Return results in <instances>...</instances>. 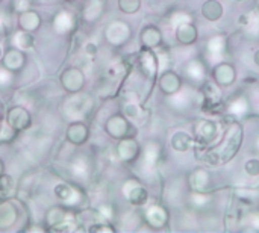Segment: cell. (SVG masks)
I'll list each match as a JSON object with an SVG mask.
<instances>
[{
	"label": "cell",
	"instance_id": "cell-7",
	"mask_svg": "<svg viewBox=\"0 0 259 233\" xmlns=\"http://www.w3.org/2000/svg\"><path fill=\"white\" fill-rule=\"evenodd\" d=\"M138 62H140V68L144 76H147L149 79H153L156 76V73L159 70V64H158V56L153 53V49L144 47L140 53Z\"/></svg>",
	"mask_w": 259,
	"mask_h": 233
},
{
	"label": "cell",
	"instance_id": "cell-2",
	"mask_svg": "<svg viewBox=\"0 0 259 233\" xmlns=\"http://www.w3.org/2000/svg\"><path fill=\"white\" fill-rule=\"evenodd\" d=\"M90 108H91V100L88 96H73L71 99H67L64 105L65 115L73 120L82 118Z\"/></svg>",
	"mask_w": 259,
	"mask_h": 233
},
{
	"label": "cell",
	"instance_id": "cell-3",
	"mask_svg": "<svg viewBox=\"0 0 259 233\" xmlns=\"http://www.w3.org/2000/svg\"><path fill=\"white\" fill-rule=\"evenodd\" d=\"M105 35H106L108 42H111L112 45H121V44H124L129 39V36H131V27H129L127 23L120 21V20H115L111 24H108Z\"/></svg>",
	"mask_w": 259,
	"mask_h": 233
},
{
	"label": "cell",
	"instance_id": "cell-49",
	"mask_svg": "<svg viewBox=\"0 0 259 233\" xmlns=\"http://www.w3.org/2000/svg\"><path fill=\"white\" fill-rule=\"evenodd\" d=\"M0 58H2V47H0Z\"/></svg>",
	"mask_w": 259,
	"mask_h": 233
},
{
	"label": "cell",
	"instance_id": "cell-50",
	"mask_svg": "<svg viewBox=\"0 0 259 233\" xmlns=\"http://www.w3.org/2000/svg\"><path fill=\"white\" fill-rule=\"evenodd\" d=\"M68 2H73V0H68Z\"/></svg>",
	"mask_w": 259,
	"mask_h": 233
},
{
	"label": "cell",
	"instance_id": "cell-23",
	"mask_svg": "<svg viewBox=\"0 0 259 233\" xmlns=\"http://www.w3.org/2000/svg\"><path fill=\"white\" fill-rule=\"evenodd\" d=\"M18 24H20L21 30L30 32V30H35V29L39 27L41 18H39V15H38L36 12H33V11H23V12L20 14V18H18Z\"/></svg>",
	"mask_w": 259,
	"mask_h": 233
},
{
	"label": "cell",
	"instance_id": "cell-18",
	"mask_svg": "<svg viewBox=\"0 0 259 233\" xmlns=\"http://www.w3.org/2000/svg\"><path fill=\"white\" fill-rule=\"evenodd\" d=\"M141 42L147 49H155L162 42V33L156 26H146L141 32Z\"/></svg>",
	"mask_w": 259,
	"mask_h": 233
},
{
	"label": "cell",
	"instance_id": "cell-48",
	"mask_svg": "<svg viewBox=\"0 0 259 233\" xmlns=\"http://www.w3.org/2000/svg\"><path fill=\"white\" fill-rule=\"evenodd\" d=\"M256 149L259 150V135H258V138H256Z\"/></svg>",
	"mask_w": 259,
	"mask_h": 233
},
{
	"label": "cell",
	"instance_id": "cell-34",
	"mask_svg": "<svg viewBox=\"0 0 259 233\" xmlns=\"http://www.w3.org/2000/svg\"><path fill=\"white\" fill-rule=\"evenodd\" d=\"M12 190H14L12 177L8 174H0V196H3V197L11 196Z\"/></svg>",
	"mask_w": 259,
	"mask_h": 233
},
{
	"label": "cell",
	"instance_id": "cell-33",
	"mask_svg": "<svg viewBox=\"0 0 259 233\" xmlns=\"http://www.w3.org/2000/svg\"><path fill=\"white\" fill-rule=\"evenodd\" d=\"M211 202H212V197H211L209 194L197 193V191H193V194H191V203H193V206L197 208V209L206 208Z\"/></svg>",
	"mask_w": 259,
	"mask_h": 233
},
{
	"label": "cell",
	"instance_id": "cell-43",
	"mask_svg": "<svg viewBox=\"0 0 259 233\" xmlns=\"http://www.w3.org/2000/svg\"><path fill=\"white\" fill-rule=\"evenodd\" d=\"M30 6V0H14V8L20 12L27 11Z\"/></svg>",
	"mask_w": 259,
	"mask_h": 233
},
{
	"label": "cell",
	"instance_id": "cell-38",
	"mask_svg": "<svg viewBox=\"0 0 259 233\" xmlns=\"http://www.w3.org/2000/svg\"><path fill=\"white\" fill-rule=\"evenodd\" d=\"M14 129L6 123V124H0V141H11L14 138Z\"/></svg>",
	"mask_w": 259,
	"mask_h": 233
},
{
	"label": "cell",
	"instance_id": "cell-41",
	"mask_svg": "<svg viewBox=\"0 0 259 233\" xmlns=\"http://www.w3.org/2000/svg\"><path fill=\"white\" fill-rule=\"evenodd\" d=\"M97 212H99V215L105 220V221H108V220H111L112 218V208L111 206H108V205H102L99 209H97Z\"/></svg>",
	"mask_w": 259,
	"mask_h": 233
},
{
	"label": "cell",
	"instance_id": "cell-12",
	"mask_svg": "<svg viewBox=\"0 0 259 233\" xmlns=\"http://www.w3.org/2000/svg\"><path fill=\"white\" fill-rule=\"evenodd\" d=\"M106 132L117 139H121L124 136H129L131 132V124L127 123V120L121 115H114L108 120L106 123Z\"/></svg>",
	"mask_w": 259,
	"mask_h": 233
},
{
	"label": "cell",
	"instance_id": "cell-15",
	"mask_svg": "<svg viewBox=\"0 0 259 233\" xmlns=\"http://www.w3.org/2000/svg\"><path fill=\"white\" fill-rule=\"evenodd\" d=\"M159 156H161V146L155 141H149L143 150V168L146 171H152L158 161H159Z\"/></svg>",
	"mask_w": 259,
	"mask_h": 233
},
{
	"label": "cell",
	"instance_id": "cell-47",
	"mask_svg": "<svg viewBox=\"0 0 259 233\" xmlns=\"http://www.w3.org/2000/svg\"><path fill=\"white\" fill-rule=\"evenodd\" d=\"M0 174H3V164H2V161H0Z\"/></svg>",
	"mask_w": 259,
	"mask_h": 233
},
{
	"label": "cell",
	"instance_id": "cell-8",
	"mask_svg": "<svg viewBox=\"0 0 259 233\" xmlns=\"http://www.w3.org/2000/svg\"><path fill=\"white\" fill-rule=\"evenodd\" d=\"M61 83L62 86L70 91V92H79L85 83V76L79 68H68L62 73L61 76Z\"/></svg>",
	"mask_w": 259,
	"mask_h": 233
},
{
	"label": "cell",
	"instance_id": "cell-30",
	"mask_svg": "<svg viewBox=\"0 0 259 233\" xmlns=\"http://www.w3.org/2000/svg\"><path fill=\"white\" fill-rule=\"evenodd\" d=\"M228 112L235 117H243L249 112V102L246 97H235L228 103Z\"/></svg>",
	"mask_w": 259,
	"mask_h": 233
},
{
	"label": "cell",
	"instance_id": "cell-6",
	"mask_svg": "<svg viewBox=\"0 0 259 233\" xmlns=\"http://www.w3.org/2000/svg\"><path fill=\"white\" fill-rule=\"evenodd\" d=\"M124 197L135 206H143L149 200V193L137 180H127L123 187Z\"/></svg>",
	"mask_w": 259,
	"mask_h": 233
},
{
	"label": "cell",
	"instance_id": "cell-29",
	"mask_svg": "<svg viewBox=\"0 0 259 233\" xmlns=\"http://www.w3.org/2000/svg\"><path fill=\"white\" fill-rule=\"evenodd\" d=\"M103 12V0H88L83 6V18L87 21H94Z\"/></svg>",
	"mask_w": 259,
	"mask_h": 233
},
{
	"label": "cell",
	"instance_id": "cell-11",
	"mask_svg": "<svg viewBox=\"0 0 259 233\" xmlns=\"http://www.w3.org/2000/svg\"><path fill=\"white\" fill-rule=\"evenodd\" d=\"M8 124L14 129V130H23L26 127H29L30 124V115L29 112L21 108V106H14L12 109H9L8 117H6Z\"/></svg>",
	"mask_w": 259,
	"mask_h": 233
},
{
	"label": "cell",
	"instance_id": "cell-5",
	"mask_svg": "<svg viewBox=\"0 0 259 233\" xmlns=\"http://www.w3.org/2000/svg\"><path fill=\"white\" fill-rule=\"evenodd\" d=\"M194 141L202 146H209L217 138V124L208 120H200L194 127Z\"/></svg>",
	"mask_w": 259,
	"mask_h": 233
},
{
	"label": "cell",
	"instance_id": "cell-28",
	"mask_svg": "<svg viewBox=\"0 0 259 233\" xmlns=\"http://www.w3.org/2000/svg\"><path fill=\"white\" fill-rule=\"evenodd\" d=\"M70 170H71V174H73L76 179L82 180V179L88 177V174H90V164H88L87 158L77 156V158L71 162Z\"/></svg>",
	"mask_w": 259,
	"mask_h": 233
},
{
	"label": "cell",
	"instance_id": "cell-40",
	"mask_svg": "<svg viewBox=\"0 0 259 233\" xmlns=\"http://www.w3.org/2000/svg\"><path fill=\"white\" fill-rule=\"evenodd\" d=\"M124 114H126L127 117H131V118H137V117L140 115V108H138V105H137V103H127V105L124 106Z\"/></svg>",
	"mask_w": 259,
	"mask_h": 233
},
{
	"label": "cell",
	"instance_id": "cell-25",
	"mask_svg": "<svg viewBox=\"0 0 259 233\" xmlns=\"http://www.w3.org/2000/svg\"><path fill=\"white\" fill-rule=\"evenodd\" d=\"M53 26L58 33H67L74 27V17L70 12H59L55 17Z\"/></svg>",
	"mask_w": 259,
	"mask_h": 233
},
{
	"label": "cell",
	"instance_id": "cell-13",
	"mask_svg": "<svg viewBox=\"0 0 259 233\" xmlns=\"http://www.w3.org/2000/svg\"><path fill=\"white\" fill-rule=\"evenodd\" d=\"M146 221L153 229H162L168 223V212L162 206L153 205L146 211Z\"/></svg>",
	"mask_w": 259,
	"mask_h": 233
},
{
	"label": "cell",
	"instance_id": "cell-26",
	"mask_svg": "<svg viewBox=\"0 0 259 233\" xmlns=\"http://www.w3.org/2000/svg\"><path fill=\"white\" fill-rule=\"evenodd\" d=\"M3 64H5V67H6L8 70L17 71V70H20V68L23 67V64H24V56H23V53L20 52V49H18V50H17V49H11V50L5 55Z\"/></svg>",
	"mask_w": 259,
	"mask_h": 233
},
{
	"label": "cell",
	"instance_id": "cell-16",
	"mask_svg": "<svg viewBox=\"0 0 259 233\" xmlns=\"http://www.w3.org/2000/svg\"><path fill=\"white\" fill-rule=\"evenodd\" d=\"M209 183H211V174L203 168H197L188 176V185L191 191L205 193L209 188Z\"/></svg>",
	"mask_w": 259,
	"mask_h": 233
},
{
	"label": "cell",
	"instance_id": "cell-4",
	"mask_svg": "<svg viewBox=\"0 0 259 233\" xmlns=\"http://www.w3.org/2000/svg\"><path fill=\"white\" fill-rule=\"evenodd\" d=\"M212 79L219 86H231L237 79V70L229 62H219L212 70Z\"/></svg>",
	"mask_w": 259,
	"mask_h": 233
},
{
	"label": "cell",
	"instance_id": "cell-39",
	"mask_svg": "<svg viewBox=\"0 0 259 233\" xmlns=\"http://www.w3.org/2000/svg\"><path fill=\"white\" fill-rule=\"evenodd\" d=\"M11 82H12V74H11V71H9L6 67L0 68V88L9 86Z\"/></svg>",
	"mask_w": 259,
	"mask_h": 233
},
{
	"label": "cell",
	"instance_id": "cell-21",
	"mask_svg": "<svg viewBox=\"0 0 259 233\" xmlns=\"http://www.w3.org/2000/svg\"><path fill=\"white\" fill-rule=\"evenodd\" d=\"M185 74L193 82H202L206 76V67L200 59H193L185 67Z\"/></svg>",
	"mask_w": 259,
	"mask_h": 233
},
{
	"label": "cell",
	"instance_id": "cell-46",
	"mask_svg": "<svg viewBox=\"0 0 259 233\" xmlns=\"http://www.w3.org/2000/svg\"><path fill=\"white\" fill-rule=\"evenodd\" d=\"M253 61H255V64L259 67V49L253 53Z\"/></svg>",
	"mask_w": 259,
	"mask_h": 233
},
{
	"label": "cell",
	"instance_id": "cell-9",
	"mask_svg": "<svg viewBox=\"0 0 259 233\" xmlns=\"http://www.w3.org/2000/svg\"><path fill=\"white\" fill-rule=\"evenodd\" d=\"M55 194L61 200V203L65 205V206H68V208L77 206L80 203V200H82L80 193L74 187H71L68 183H59V185H56L55 187Z\"/></svg>",
	"mask_w": 259,
	"mask_h": 233
},
{
	"label": "cell",
	"instance_id": "cell-35",
	"mask_svg": "<svg viewBox=\"0 0 259 233\" xmlns=\"http://www.w3.org/2000/svg\"><path fill=\"white\" fill-rule=\"evenodd\" d=\"M118 6L124 14H135L141 6V0H118Z\"/></svg>",
	"mask_w": 259,
	"mask_h": 233
},
{
	"label": "cell",
	"instance_id": "cell-36",
	"mask_svg": "<svg viewBox=\"0 0 259 233\" xmlns=\"http://www.w3.org/2000/svg\"><path fill=\"white\" fill-rule=\"evenodd\" d=\"M190 21H193V18H191V15L190 14H187V12H175L173 15H171V18H170V23H171V26L176 29L178 26H181V24H184V23H190Z\"/></svg>",
	"mask_w": 259,
	"mask_h": 233
},
{
	"label": "cell",
	"instance_id": "cell-20",
	"mask_svg": "<svg viewBox=\"0 0 259 233\" xmlns=\"http://www.w3.org/2000/svg\"><path fill=\"white\" fill-rule=\"evenodd\" d=\"M67 138L70 143L80 146L88 139V127L83 123H73L67 130Z\"/></svg>",
	"mask_w": 259,
	"mask_h": 233
},
{
	"label": "cell",
	"instance_id": "cell-44",
	"mask_svg": "<svg viewBox=\"0 0 259 233\" xmlns=\"http://www.w3.org/2000/svg\"><path fill=\"white\" fill-rule=\"evenodd\" d=\"M90 232H114V227H111L109 224H96L90 227Z\"/></svg>",
	"mask_w": 259,
	"mask_h": 233
},
{
	"label": "cell",
	"instance_id": "cell-14",
	"mask_svg": "<svg viewBox=\"0 0 259 233\" xmlns=\"http://www.w3.org/2000/svg\"><path fill=\"white\" fill-rule=\"evenodd\" d=\"M159 88L165 96H173L182 88V80L175 71H164L159 77Z\"/></svg>",
	"mask_w": 259,
	"mask_h": 233
},
{
	"label": "cell",
	"instance_id": "cell-37",
	"mask_svg": "<svg viewBox=\"0 0 259 233\" xmlns=\"http://www.w3.org/2000/svg\"><path fill=\"white\" fill-rule=\"evenodd\" d=\"M244 171L247 176H252V177L259 176V159H249L244 164Z\"/></svg>",
	"mask_w": 259,
	"mask_h": 233
},
{
	"label": "cell",
	"instance_id": "cell-19",
	"mask_svg": "<svg viewBox=\"0 0 259 233\" xmlns=\"http://www.w3.org/2000/svg\"><path fill=\"white\" fill-rule=\"evenodd\" d=\"M225 8L219 0H206L202 5V15L208 21H217L223 17Z\"/></svg>",
	"mask_w": 259,
	"mask_h": 233
},
{
	"label": "cell",
	"instance_id": "cell-1",
	"mask_svg": "<svg viewBox=\"0 0 259 233\" xmlns=\"http://www.w3.org/2000/svg\"><path fill=\"white\" fill-rule=\"evenodd\" d=\"M241 143H243V129L238 123H232L228 127L222 144L208 152L206 162L211 165H220L229 162L238 153Z\"/></svg>",
	"mask_w": 259,
	"mask_h": 233
},
{
	"label": "cell",
	"instance_id": "cell-17",
	"mask_svg": "<svg viewBox=\"0 0 259 233\" xmlns=\"http://www.w3.org/2000/svg\"><path fill=\"white\" fill-rule=\"evenodd\" d=\"M176 39L184 44V45H191L197 41L199 38V32H197V27L193 24V21L190 23H184L181 26H178L176 29Z\"/></svg>",
	"mask_w": 259,
	"mask_h": 233
},
{
	"label": "cell",
	"instance_id": "cell-42",
	"mask_svg": "<svg viewBox=\"0 0 259 233\" xmlns=\"http://www.w3.org/2000/svg\"><path fill=\"white\" fill-rule=\"evenodd\" d=\"M247 223L252 226V227H255L256 230H259V212H250L249 215H247Z\"/></svg>",
	"mask_w": 259,
	"mask_h": 233
},
{
	"label": "cell",
	"instance_id": "cell-51",
	"mask_svg": "<svg viewBox=\"0 0 259 233\" xmlns=\"http://www.w3.org/2000/svg\"><path fill=\"white\" fill-rule=\"evenodd\" d=\"M0 120H2V117H0Z\"/></svg>",
	"mask_w": 259,
	"mask_h": 233
},
{
	"label": "cell",
	"instance_id": "cell-22",
	"mask_svg": "<svg viewBox=\"0 0 259 233\" xmlns=\"http://www.w3.org/2000/svg\"><path fill=\"white\" fill-rule=\"evenodd\" d=\"M194 146V138L191 135H188L187 132H176L173 136H171V147L176 150V152H188L191 150Z\"/></svg>",
	"mask_w": 259,
	"mask_h": 233
},
{
	"label": "cell",
	"instance_id": "cell-10",
	"mask_svg": "<svg viewBox=\"0 0 259 233\" xmlns=\"http://www.w3.org/2000/svg\"><path fill=\"white\" fill-rule=\"evenodd\" d=\"M117 155L123 162H132L140 155V146L132 136H124L117 146Z\"/></svg>",
	"mask_w": 259,
	"mask_h": 233
},
{
	"label": "cell",
	"instance_id": "cell-45",
	"mask_svg": "<svg viewBox=\"0 0 259 233\" xmlns=\"http://www.w3.org/2000/svg\"><path fill=\"white\" fill-rule=\"evenodd\" d=\"M87 50H88L87 53H90V55H94V50H96V47H94L93 44H88V45H87Z\"/></svg>",
	"mask_w": 259,
	"mask_h": 233
},
{
	"label": "cell",
	"instance_id": "cell-31",
	"mask_svg": "<svg viewBox=\"0 0 259 233\" xmlns=\"http://www.w3.org/2000/svg\"><path fill=\"white\" fill-rule=\"evenodd\" d=\"M68 218H71L70 212H67L62 208H53L47 214V223L50 224V229L58 226V224H61V223H64V221H67Z\"/></svg>",
	"mask_w": 259,
	"mask_h": 233
},
{
	"label": "cell",
	"instance_id": "cell-24",
	"mask_svg": "<svg viewBox=\"0 0 259 233\" xmlns=\"http://www.w3.org/2000/svg\"><path fill=\"white\" fill-rule=\"evenodd\" d=\"M206 49L212 59H220L223 56V53L226 52V38L223 35H215V36L209 38Z\"/></svg>",
	"mask_w": 259,
	"mask_h": 233
},
{
	"label": "cell",
	"instance_id": "cell-27",
	"mask_svg": "<svg viewBox=\"0 0 259 233\" xmlns=\"http://www.w3.org/2000/svg\"><path fill=\"white\" fill-rule=\"evenodd\" d=\"M17 218V211L11 203H0V229H8L14 224Z\"/></svg>",
	"mask_w": 259,
	"mask_h": 233
},
{
	"label": "cell",
	"instance_id": "cell-32",
	"mask_svg": "<svg viewBox=\"0 0 259 233\" xmlns=\"http://www.w3.org/2000/svg\"><path fill=\"white\" fill-rule=\"evenodd\" d=\"M14 44L20 50H27L33 45V36L27 30H20L14 35Z\"/></svg>",
	"mask_w": 259,
	"mask_h": 233
}]
</instances>
